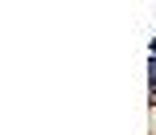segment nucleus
I'll use <instances>...</instances> for the list:
<instances>
[{"mask_svg": "<svg viewBox=\"0 0 156 135\" xmlns=\"http://www.w3.org/2000/svg\"><path fill=\"white\" fill-rule=\"evenodd\" d=\"M152 53H156V41H152Z\"/></svg>", "mask_w": 156, "mask_h": 135, "instance_id": "1", "label": "nucleus"}]
</instances>
